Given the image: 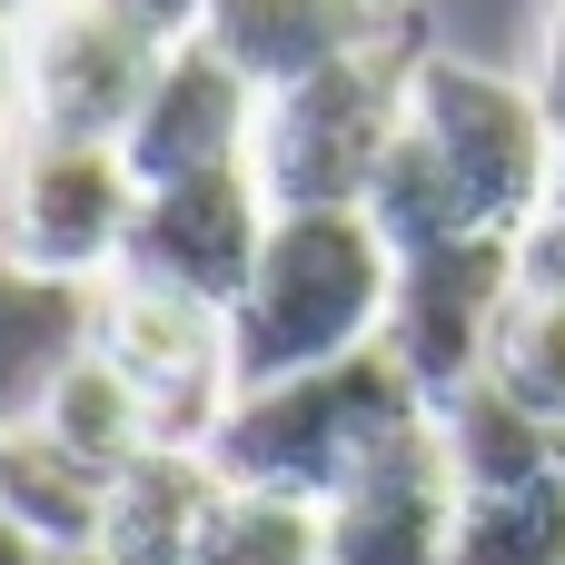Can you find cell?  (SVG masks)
<instances>
[{
  "mask_svg": "<svg viewBox=\"0 0 565 565\" xmlns=\"http://www.w3.org/2000/svg\"><path fill=\"white\" fill-rule=\"evenodd\" d=\"M487 387L516 397L536 427H565V298H546V288L507 298L497 348H487Z\"/></svg>",
  "mask_w": 565,
  "mask_h": 565,
  "instance_id": "ffe728a7",
  "label": "cell"
},
{
  "mask_svg": "<svg viewBox=\"0 0 565 565\" xmlns=\"http://www.w3.org/2000/svg\"><path fill=\"white\" fill-rule=\"evenodd\" d=\"M119 20H139L149 40H169V50H189L199 40V20H209V0H109Z\"/></svg>",
  "mask_w": 565,
  "mask_h": 565,
  "instance_id": "603a6c76",
  "label": "cell"
},
{
  "mask_svg": "<svg viewBox=\"0 0 565 565\" xmlns=\"http://www.w3.org/2000/svg\"><path fill=\"white\" fill-rule=\"evenodd\" d=\"M526 79H536L546 119L565 129V0H546V20H536V60H526Z\"/></svg>",
  "mask_w": 565,
  "mask_h": 565,
  "instance_id": "44dd1931",
  "label": "cell"
},
{
  "mask_svg": "<svg viewBox=\"0 0 565 565\" xmlns=\"http://www.w3.org/2000/svg\"><path fill=\"white\" fill-rule=\"evenodd\" d=\"M427 417V387L377 348L338 358V367H308V377H278V387H238L228 417L209 427V467L228 487H288V497H338L387 437H407Z\"/></svg>",
  "mask_w": 565,
  "mask_h": 565,
  "instance_id": "7a4b0ae2",
  "label": "cell"
},
{
  "mask_svg": "<svg viewBox=\"0 0 565 565\" xmlns=\"http://www.w3.org/2000/svg\"><path fill=\"white\" fill-rule=\"evenodd\" d=\"M199 565H328V507L288 487H218Z\"/></svg>",
  "mask_w": 565,
  "mask_h": 565,
  "instance_id": "e0dca14e",
  "label": "cell"
},
{
  "mask_svg": "<svg viewBox=\"0 0 565 565\" xmlns=\"http://www.w3.org/2000/svg\"><path fill=\"white\" fill-rule=\"evenodd\" d=\"M516 288H546V298H565V218H536V228L516 238Z\"/></svg>",
  "mask_w": 565,
  "mask_h": 565,
  "instance_id": "7402d4cb",
  "label": "cell"
},
{
  "mask_svg": "<svg viewBox=\"0 0 565 565\" xmlns=\"http://www.w3.org/2000/svg\"><path fill=\"white\" fill-rule=\"evenodd\" d=\"M437 437H447V457H457V487H467V497H477V487L556 477V467H546V427H536L516 397H497L487 377H477V387H457V397H437Z\"/></svg>",
  "mask_w": 565,
  "mask_h": 565,
  "instance_id": "ac0fdd59",
  "label": "cell"
},
{
  "mask_svg": "<svg viewBox=\"0 0 565 565\" xmlns=\"http://www.w3.org/2000/svg\"><path fill=\"white\" fill-rule=\"evenodd\" d=\"M387 298H397V248L377 238L367 209H278L228 308V377L278 387V377L338 367L387 338Z\"/></svg>",
  "mask_w": 565,
  "mask_h": 565,
  "instance_id": "6da1fadb",
  "label": "cell"
},
{
  "mask_svg": "<svg viewBox=\"0 0 565 565\" xmlns=\"http://www.w3.org/2000/svg\"><path fill=\"white\" fill-rule=\"evenodd\" d=\"M89 348L159 407V447H209V427L228 417L238 377H228V308L149 288V278H109L89 298Z\"/></svg>",
  "mask_w": 565,
  "mask_h": 565,
  "instance_id": "52a82bcc",
  "label": "cell"
},
{
  "mask_svg": "<svg viewBox=\"0 0 565 565\" xmlns=\"http://www.w3.org/2000/svg\"><path fill=\"white\" fill-rule=\"evenodd\" d=\"M268 189L248 169H209V179H159L139 189L129 209V248H119V278H149V288H179V298H209V308H238L258 248H268Z\"/></svg>",
  "mask_w": 565,
  "mask_h": 565,
  "instance_id": "9c48e42d",
  "label": "cell"
},
{
  "mask_svg": "<svg viewBox=\"0 0 565 565\" xmlns=\"http://www.w3.org/2000/svg\"><path fill=\"white\" fill-rule=\"evenodd\" d=\"M397 30H417V20L377 10V0H209V20H199V40L238 79H258V99L298 89V79H318V70H338V60H358Z\"/></svg>",
  "mask_w": 565,
  "mask_h": 565,
  "instance_id": "7c38bea8",
  "label": "cell"
},
{
  "mask_svg": "<svg viewBox=\"0 0 565 565\" xmlns=\"http://www.w3.org/2000/svg\"><path fill=\"white\" fill-rule=\"evenodd\" d=\"M457 457L437 437V407L387 437L338 497H328V565H447V536H457Z\"/></svg>",
  "mask_w": 565,
  "mask_h": 565,
  "instance_id": "30bf717a",
  "label": "cell"
},
{
  "mask_svg": "<svg viewBox=\"0 0 565 565\" xmlns=\"http://www.w3.org/2000/svg\"><path fill=\"white\" fill-rule=\"evenodd\" d=\"M30 427H40L50 447H70L79 467H99V477H119L129 457H149V447H159V407H149V397H139L99 348L50 387V407H40Z\"/></svg>",
  "mask_w": 565,
  "mask_h": 565,
  "instance_id": "9a60e30c",
  "label": "cell"
},
{
  "mask_svg": "<svg viewBox=\"0 0 565 565\" xmlns=\"http://www.w3.org/2000/svg\"><path fill=\"white\" fill-rule=\"evenodd\" d=\"M129 149L119 139H50L20 129L0 159V258L30 278H70V288H109L119 248H129Z\"/></svg>",
  "mask_w": 565,
  "mask_h": 565,
  "instance_id": "5b68a950",
  "label": "cell"
},
{
  "mask_svg": "<svg viewBox=\"0 0 565 565\" xmlns=\"http://www.w3.org/2000/svg\"><path fill=\"white\" fill-rule=\"evenodd\" d=\"M377 10H407V0H377Z\"/></svg>",
  "mask_w": 565,
  "mask_h": 565,
  "instance_id": "f546056e",
  "label": "cell"
},
{
  "mask_svg": "<svg viewBox=\"0 0 565 565\" xmlns=\"http://www.w3.org/2000/svg\"><path fill=\"white\" fill-rule=\"evenodd\" d=\"M546 467H556V477H565V427H546Z\"/></svg>",
  "mask_w": 565,
  "mask_h": 565,
  "instance_id": "4316f807",
  "label": "cell"
},
{
  "mask_svg": "<svg viewBox=\"0 0 565 565\" xmlns=\"http://www.w3.org/2000/svg\"><path fill=\"white\" fill-rule=\"evenodd\" d=\"M546 218H565V129H556V179H546Z\"/></svg>",
  "mask_w": 565,
  "mask_h": 565,
  "instance_id": "484cf974",
  "label": "cell"
},
{
  "mask_svg": "<svg viewBox=\"0 0 565 565\" xmlns=\"http://www.w3.org/2000/svg\"><path fill=\"white\" fill-rule=\"evenodd\" d=\"M10 139H20V129H0V159H10Z\"/></svg>",
  "mask_w": 565,
  "mask_h": 565,
  "instance_id": "f1b7e54d",
  "label": "cell"
},
{
  "mask_svg": "<svg viewBox=\"0 0 565 565\" xmlns=\"http://www.w3.org/2000/svg\"><path fill=\"white\" fill-rule=\"evenodd\" d=\"M159 70H169V40H149L109 0H20V129L129 139Z\"/></svg>",
  "mask_w": 565,
  "mask_h": 565,
  "instance_id": "8992f818",
  "label": "cell"
},
{
  "mask_svg": "<svg viewBox=\"0 0 565 565\" xmlns=\"http://www.w3.org/2000/svg\"><path fill=\"white\" fill-rule=\"evenodd\" d=\"M507 298H516V238H447V248L397 258L387 358L427 387V407L487 377V348H497Z\"/></svg>",
  "mask_w": 565,
  "mask_h": 565,
  "instance_id": "ba28073f",
  "label": "cell"
},
{
  "mask_svg": "<svg viewBox=\"0 0 565 565\" xmlns=\"http://www.w3.org/2000/svg\"><path fill=\"white\" fill-rule=\"evenodd\" d=\"M89 298L70 278H30L0 258V437L50 407V387L89 358Z\"/></svg>",
  "mask_w": 565,
  "mask_h": 565,
  "instance_id": "5bb4252c",
  "label": "cell"
},
{
  "mask_svg": "<svg viewBox=\"0 0 565 565\" xmlns=\"http://www.w3.org/2000/svg\"><path fill=\"white\" fill-rule=\"evenodd\" d=\"M0 507L40 536L50 556H70V546H99L109 477H99V467H79L70 447H50L40 427H10V437H0Z\"/></svg>",
  "mask_w": 565,
  "mask_h": 565,
  "instance_id": "2e32d148",
  "label": "cell"
},
{
  "mask_svg": "<svg viewBox=\"0 0 565 565\" xmlns=\"http://www.w3.org/2000/svg\"><path fill=\"white\" fill-rule=\"evenodd\" d=\"M417 30L298 79V89H268L258 99V149H248V179L268 189V209H367L397 129H407V70H417Z\"/></svg>",
  "mask_w": 565,
  "mask_h": 565,
  "instance_id": "3957f363",
  "label": "cell"
},
{
  "mask_svg": "<svg viewBox=\"0 0 565 565\" xmlns=\"http://www.w3.org/2000/svg\"><path fill=\"white\" fill-rule=\"evenodd\" d=\"M218 467L209 447H149L109 477V507H99V556L109 565H199L209 536V507H218Z\"/></svg>",
  "mask_w": 565,
  "mask_h": 565,
  "instance_id": "4fadbf2b",
  "label": "cell"
},
{
  "mask_svg": "<svg viewBox=\"0 0 565 565\" xmlns=\"http://www.w3.org/2000/svg\"><path fill=\"white\" fill-rule=\"evenodd\" d=\"M447 565H565V477L477 487V497L457 507Z\"/></svg>",
  "mask_w": 565,
  "mask_h": 565,
  "instance_id": "d6986e66",
  "label": "cell"
},
{
  "mask_svg": "<svg viewBox=\"0 0 565 565\" xmlns=\"http://www.w3.org/2000/svg\"><path fill=\"white\" fill-rule=\"evenodd\" d=\"M407 129L437 149V169L457 179L467 218L497 238H526L546 218V179H556V119L536 99V79L457 60V50H417L407 70Z\"/></svg>",
  "mask_w": 565,
  "mask_h": 565,
  "instance_id": "277c9868",
  "label": "cell"
},
{
  "mask_svg": "<svg viewBox=\"0 0 565 565\" xmlns=\"http://www.w3.org/2000/svg\"><path fill=\"white\" fill-rule=\"evenodd\" d=\"M0 129H20V0H0Z\"/></svg>",
  "mask_w": 565,
  "mask_h": 565,
  "instance_id": "cb8c5ba5",
  "label": "cell"
},
{
  "mask_svg": "<svg viewBox=\"0 0 565 565\" xmlns=\"http://www.w3.org/2000/svg\"><path fill=\"white\" fill-rule=\"evenodd\" d=\"M0 565H50V546H40V536H30L10 507H0Z\"/></svg>",
  "mask_w": 565,
  "mask_h": 565,
  "instance_id": "d4e9b609",
  "label": "cell"
},
{
  "mask_svg": "<svg viewBox=\"0 0 565 565\" xmlns=\"http://www.w3.org/2000/svg\"><path fill=\"white\" fill-rule=\"evenodd\" d=\"M119 149H129V179L139 189L248 169V149H258V79H238L209 40H189V50H169V70L139 99V119H129Z\"/></svg>",
  "mask_w": 565,
  "mask_h": 565,
  "instance_id": "8fae6325",
  "label": "cell"
},
{
  "mask_svg": "<svg viewBox=\"0 0 565 565\" xmlns=\"http://www.w3.org/2000/svg\"><path fill=\"white\" fill-rule=\"evenodd\" d=\"M50 565H109V556H99V546H70V556H50Z\"/></svg>",
  "mask_w": 565,
  "mask_h": 565,
  "instance_id": "83f0119b",
  "label": "cell"
}]
</instances>
